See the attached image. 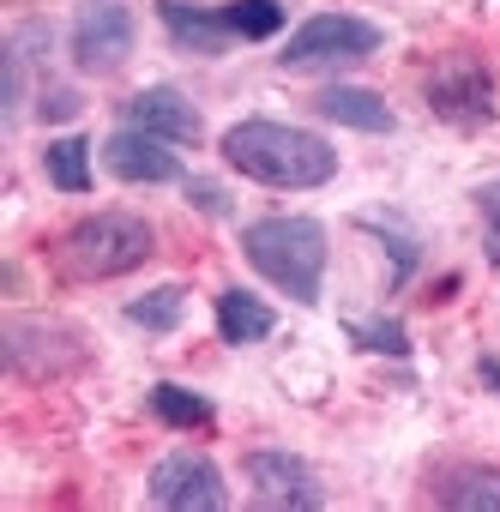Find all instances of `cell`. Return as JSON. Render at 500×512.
Segmentation results:
<instances>
[{"label":"cell","mask_w":500,"mask_h":512,"mask_svg":"<svg viewBox=\"0 0 500 512\" xmlns=\"http://www.w3.org/2000/svg\"><path fill=\"white\" fill-rule=\"evenodd\" d=\"M223 163L266 187H326L338 175V151L290 121H235L223 133Z\"/></svg>","instance_id":"cell-1"},{"label":"cell","mask_w":500,"mask_h":512,"mask_svg":"<svg viewBox=\"0 0 500 512\" xmlns=\"http://www.w3.org/2000/svg\"><path fill=\"white\" fill-rule=\"evenodd\" d=\"M241 253L266 284H278L284 296H296L302 308L320 302V284H326V229L314 217H260L247 223L241 235Z\"/></svg>","instance_id":"cell-2"},{"label":"cell","mask_w":500,"mask_h":512,"mask_svg":"<svg viewBox=\"0 0 500 512\" xmlns=\"http://www.w3.org/2000/svg\"><path fill=\"white\" fill-rule=\"evenodd\" d=\"M157 253V235L133 211H91L61 235V260L73 278H127Z\"/></svg>","instance_id":"cell-3"},{"label":"cell","mask_w":500,"mask_h":512,"mask_svg":"<svg viewBox=\"0 0 500 512\" xmlns=\"http://www.w3.org/2000/svg\"><path fill=\"white\" fill-rule=\"evenodd\" d=\"M380 43H386L380 25H368L356 13H320L290 37L284 67H350V61H368Z\"/></svg>","instance_id":"cell-4"},{"label":"cell","mask_w":500,"mask_h":512,"mask_svg":"<svg viewBox=\"0 0 500 512\" xmlns=\"http://www.w3.org/2000/svg\"><path fill=\"white\" fill-rule=\"evenodd\" d=\"M422 97H428V109H434L446 127L476 133V127L494 121V79H488V67H482L476 55H452V61H440V67L428 73Z\"/></svg>","instance_id":"cell-5"},{"label":"cell","mask_w":500,"mask_h":512,"mask_svg":"<svg viewBox=\"0 0 500 512\" xmlns=\"http://www.w3.org/2000/svg\"><path fill=\"white\" fill-rule=\"evenodd\" d=\"M133 55V7L127 0H85L73 19V67L79 73H115Z\"/></svg>","instance_id":"cell-6"},{"label":"cell","mask_w":500,"mask_h":512,"mask_svg":"<svg viewBox=\"0 0 500 512\" xmlns=\"http://www.w3.org/2000/svg\"><path fill=\"white\" fill-rule=\"evenodd\" d=\"M241 470L254 482V506H272V512H320L326 506L314 464H302L296 452H247Z\"/></svg>","instance_id":"cell-7"},{"label":"cell","mask_w":500,"mask_h":512,"mask_svg":"<svg viewBox=\"0 0 500 512\" xmlns=\"http://www.w3.org/2000/svg\"><path fill=\"white\" fill-rule=\"evenodd\" d=\"M151 506H163V512H223L229 506L223 470L199 452H169L151 470Z\"/></svg>","instance_id":"cell-8"},{"label":"cell","mask_w":500,"mask_h":512,"mask_svg":"<svg viewBox=\"0 0 500 512\" xmlns=\"http://www.w3.org/2000/svg\"><path fill=\"white\" fill-rule=\"evenodd\" d=\"M103 163L115 181H133V187H157V181H181V157L169 139L157 133H139V127H121L103 139Z\"/></svg>","instance_id":"cell-9"},{"label":"cell","mask_w":500,"mask_h":512,"mask_svg":"<svg viewBox=\"0 0 500 512\" xmlns=\"http://www.w3.org/2000/svg\"><path fill=\"white\" fill-rule=\"evenodd\" d=\"M121 121L139 127V133H157V139H169V145H193V139L205 133V115H199L175 85H145V91H133V97L121 103Z\"/></svg>","instance_id":"cell-10"},{"label":"cell","mask_w":500,"mask_h":512,"mask_svg":"<svg viewBox=\"0 0 500 512\" xmlns=\"http://www.w3.org/2000/svg\"><path fill=\"white\" fill-rule=\"evenodd\" d=\"M157 19L175 37V49L187 55H223L235 43V31L223 25V7H193V0H157Z\"/></svg>","instance_id":"cell-11"},{"label":"cell","mask_w":500,"mask_h":512,"mask_svg":"<svg viewBox=\"0 0 500 512\" xmlns=\"http://www.w3.org/2000/svg\"><path fill=\"white\" fill-rule=\"evenodd\" d=\"M314 109H320L326 121H338V127H356V133H392L386 97H374V91H362V85H326V91L314 97Z\"/></svg>","instance_id":"cell-12"},{"label":"cell","mask_w":500,"mask_h":512,"mask_svg":"<svg viewBox=\"0 0 500 512\" xmlns=\"http://www.w3.org/2000/svg\"><path fill=\"white\" fill-rule=\"evenodd\" d=\"M217 332H223V344H260L278 332V314L254 290H223L217 296Z\"/></svg>","instance_id":"cell-13"},{"label":"cell","mask_w":500,"mask_h":512,"mask_svg":"<svg viewBox=\"0 0 500 512\" xmlns=\"http://www.w3.org/2000/svg\"><path fill=\"white\" fill-rule=\"evenodd\" d=\"M434 494H440V506H458V512H500V470L494 464H452Z\"/></svg>","instance_id":"cell-14"},{"label":"cell","mask_w":500,"mask_h":512,"mask_svg":"<svg viewBox=\"0 0 500 512\" xmlns=\"http://www.w3.org/2000/svg\"><path fill=\"white\" fill-rule=\"evenodd\" d=\"M43 169H49V181H55L61 193H85V187H91V139L67 133V139L43 145Z\"/></svg>","instance_id":"cell-15"},{"label":"cell","mask_w":500,"mask_h":512,"mask_svg":"<svg viewBox=\"0 0 500 512\" xmlns=\"http://www.w3.org/2000/svg\"><path fill=\"white\" fill-rule=\"evenodd\" d=\"M223 25L235 31V43H266V37L284 31V7H278V0H229Z\"/></svg>","instance_id":"cell-16"},{"label":"cell","mask_w":500,"mask_h":512,"mask_svg":"<svg viewBox=\"0 0 500 512\" xmlns=\"http://www.w3.org/2000/svg\"><path fill=\"white\" fill-rule=\"evenodd\" d=\"M151 410L169 422V428H211L217 422V410H211V398H199V392H187V386H151Z\"/></svg>","instance_id":"cell-17"},{"label":"cell","mask_w":500,"mask_h":512,"mask_svg":"<svg viewBox=\"0 0 500 512\" xmlns=\"http://www.w3.org/2000/svg\"><path fill=\"white\" fill-rule=\"evenodd\" d=\"M181 314H187V290H181V284H163V290H151V296L127 302V320H133V326H145V332H175V326H181Z\"/></svg>","instance_id":"cell-18"},{"label":"cell","mask_w":500,"mask_h":512,"mask_svg":"<svg viewBox=\"0 0 500 512\" xmlns=\"http://www.w3.org/2000/svg\"><path fill=\"white\" fill-rule=\"evenodd\" d=\"M350 338H356L362 350H386V356H404V350H410V338H404L398 320H350Z\"/></svg>","instance_id":"cell-19"},{"label":"cell","mask_w":500,"mask_h":512,"mask_svg":"<svg viewBox=\"0 0 500 512\" xmlns=\"http://www.w3.org/2000/svg\"><path fill=\"white\" fill-rule=\"evenodd\" d=\"M79 109H85V97H79V91H67V85L43 91V103H37V115H43V121H67V115H79Z\"/></svg>","instance_id":"cell-20"},{"label":"cell","mask_w":500,"mask_h":512,"mask_svg":"<svg viewBox=\"0 0 500 512\" xmlns=\"http://www.w3.org/2000/svg\"><path fill=\"white\" fill-rule=\"evenodd\" d=\"M187 205H199V211H211V217H223V211H229V199H223V187H217V181H187Z\"/></svg>","instance_id":"cell-21"},{"label":"cell","mask_w":500,"mask_h":512,"mask_svg":"<svg viewBox=\"0 0 500 512\" xmlns=\"http://www.w3.org/2000/svg\"><path fill=\"white\" fill-rule=\"evenodd\" d=\"M476 205H482V217H488V229H494L488 253H494V260H500V181H488V187L476 193Z\"/></svg>","instance_id":"cell-22"},{"label":"cell","mask_w":500,"mask_h":512,"mask_svg":"<svg viewBox=\"0 0 500 512\" xmlns=\"http://www.w3.org/2000/svg\"><path fill=\"white\" fill-rule=\"evenodd\" d=\"M476 374H482V380H488V386L500 392V362H494V356H482V362H476Z\"/></svg>","instance_id":"cell-23"}]
</instances>
